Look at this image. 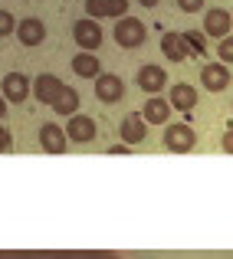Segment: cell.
<instances>
[{
  "mask_svg": "<svg viewBox=\"0 0 233 259\" xmlns=\"http://www.w3.org/2000/svg\"><path fill=\"white\" fill-rule=\"evenodd\" d=\"M148 121L141 118V112H128L125 118H122V128H119V135H122V141L125 145H141L145 141V135H148Z\"/></svg>",
  "mask_w": 233,
  "mask_h": 259,
  "instance_id": "obj_12",
  "label": "cell"
},
{
  "mask_svg": "<svg viewBox=\"0 0 233 259\" xmlns=\"http://www.w3.org/2000/svg\"><path fill=\"white\" fill-rule=\"evenodd\" d=\"M79 102H82L79 92L66 85L63 92H59V99L53 102V112H56V115H66V118H72V115H79Z\"/></svg>",
  "mask_w": 233,
  "mask_h": 259,
  "instance_id": "obj_20",
  "label": "cell"
},
{
  "mask_svg": "<svg viewBox=\"0 0 233 259\" xmlns=\"http://www.w3.org/2000/svg\"><path fill=\"white\" fill-rule=\"evenodd\" d=\"M230 26H233V17L230 10H223V7H210L207 17H204V36H230Z\"/></svg>",
  "mask_w": 233,
  "mask_h": 259,
  "instance_id": "obj_5",
  "label": "cell"
},
{
  "mask_svg": "<svg viewBox=\"0 0 233 259\" xmlns=\"http://www.w3.org/2000/svg\"><path fill=\"white\" fill-rule=\"evenodd\" d=\"M13 148V138H10V132H7L4 125H0V154H7Z\"/></svg>",
  "mask_w": 233,
  "mask_h": 259,
  "instance_id": "obj_25",
  "label": "cell"
},
{
  "mask_svg": "<svg viewBox=\"0 0 233 259\" xmlns=\"http://www.w3.org/2000/svg\"><path fill=\"white\" fill-rule=\"evenodd\" d=\"M184 39H187L190 53H201V56H207V36L197 30H184Z\"/></svg>",
  "mask_w": 233,
  "mask_h": 259,
  "instance_id": "obj_21",
  "label": "cell"
},
{
  "mask_svg": "<svg viewBox=\"0 0 233 259\" xmlns=\"http://www.w3.org/2000/svg\"><path fill=\"white\" fill-rule=\"evenodd\" d=\"M7 105H10V102H7L4 95H0V118H4V115H7Z\"/></svg>",
  "mask_w": 233,
  "mask_h": 259,
  "instance_id": "obj_28",
  "label": "cell"
},
{
  "mask_svg": "<svg viewBox=\"0 0 233 259\" xmlns=\"http://www.w3.org/2000/svg\"><path fill=\"white\" fill-rule=\"evenodd\" d=\"M66 138L76 141V145L92 141V138H95V121L89 118V115H72V118L66 121Z\"/></svg>",
  "mask_w": 233,
  "mask_h": 259,
  "instance_id": "obj_13",
  "label": "cell"
},
{
  "mask_svg": "<svg viewBox=\"0 0 233 259\" xmlns=\"http://www.w3.org/2000/svg\"><path fill=\"white\" fill-rule=\"evenodd\" d=\"M66 145H69V138H66V128L53 125V121H46V125L40 128V148H43L46 154H63Z\"/></svg>",
  "mask_w": 233,
  "mask_h": 259,
  "instance_id": "obj_10",
  "label": "cell"
},
{
  "mask_svg": "<svg viewBox=\"0 0 233 259\" xmlns=\"http://www.w3.org/2000/svg\"><path fill=\"white\" fill-rule=\"evenodd\" d=\"M145 36H148L145 23H141L138 17H132V13L115 23V43H119L122 50H138V46L145 43Z\"/></svg>",
  "mask_w": 233,
  "mask_h": 259,
  "instance_id": "obj_2",
  "label": "cell"
},
{
  "mask_svg": "<svg viewBox=\"0 0 233 259\" xmlns=\"http://www.w3.org/2000/svg\"><path fill=\"white\" fill-rule=\"evenodd\" d=\"M201 82L207 92H223V89L230 85V66L223 63H207L201 69Z\"/></svg>",
  "mask_w": 233,
  "mask_h": 259,
  "instance_id": "obj_11",
  "label": "cell"
},
{
  "mask_svg": "<svg viewBox=\"0 0 233 259\" xmlns=\"http://www.w3.org/2000/svg\"><path fill=\"white\" fill-rule=\"evenodd\" d=\"M217 56H220L223 66H233V36H223L220 46H217Z\"/></svg>",
  "mask_w": 233,
  "mask_h": 259,
  "instance_id": "obj_22",
  "label": "cell"
},
{
  "mask_svg": "<svg viewBox=\"0 0 233 259\" xmlns=\"http://www.w3.org/2000/svg\"><path fill=\"white\" fill-rule=\"evenodd\" d=\"M72 36H76V46H79V50L95 53V50L102 46V26L95 23L92 17L76 20V23H72Z\"/></svg>",
  "mask_w": 233,
  "mask_h": 259,
  "instance_id": "obj_4",
  "label": "cell"
},
{
  "mask_svg": "<svg viewBox=\"0 0 233 259\" xmlns=\"http://www.w3.org/2000/svg\"><path fill=\"white\" fill-rule=\"evenodd\" d=\"M138 4H141V7H148V10H154V7H158V0H138Z\"/></svg>",
  "mask_w": 233,
  "mask_h": 259,
  "instance_id": "obj_29",
  "label": "cell"
},
{
  "mask_svg": "<svg viewBox=\"0 0 233 259\" xmlns=\"http://www.w3.org/2000/svg\"><path fill=\"white\" fill-rule=\"evenodd\" d=\"M17 39L23 46H40L46 39V23L36 17H26L23 23H17Z\"/></svg>",
  "mask_w": 233,
  "mask_h": 259,
  "instance_id": "obj_16",
  "label": "cell"
},
{
  "mask_svg": "<svg viewBox=\"0 0 233 259\" xmlns=\"http://www.w3.org/2000/svg\"><path fill=\"white\" fill-rule=\"evenodd\" d=\"M138 85L145 89L148 95H158L164 85H168V72H164L161 66L148 63V66H141V69H138Z\"/></svg>",
  "mask_w": 233,
  "mask_h": 259,
  "instance_id": "obj_15",
  "label": "cell"
},
{
  "mask_svg": "<svg viewBox=\"0 0 233 259\" xmlns=\"http://www.w3.org/2000/svg\"><path fill=\"white\" fill-rule=\"evenodd\" d=\"M72 72H76V76H82V79H99L102 76V63H99V56H95V53H76V56H72Z\"/></svg>",
  "mask_w": 233,
  "mask_h": 259,
  "instance_id": "obj_19",
  "label": "cell"
},
{
  "mask_svg": "<svg viewBox=\"0 0 233 259\" xmlns=\"http://www.w3.org/2000/svg\"><path fill=\"white\" fill-rule=\"evenodd\" d=\"M141 118H145L148 125H168V118H171V102L161 99V95H148L145 108H141Z\"/></svg>",
  "mask_w": 233,
  "mask_h": 259,
  "instance_id": "obj_14",
  "label": "cell"
},
{
  "mask_svg": "<svg viewBox=\"0 0 233 259\" xmlns=\"http://www.w3.org/2000/svg\"><path fill=\"white\" fill-rule=\"evenodd\" d=\"M128 148H132V145H125V141H122V145H112L105 154H128Z\"/></svg>",
  "mask_w": 233,
  "mask_h": 259,
  "instance_id": "obj_27",
  "label": "cell"
},
{
  "mask_svg": "<svg viewBox=\"0 0 233 259\" xmlns=\"http://www.w3.org/2000/svg\"><path fill=\"white\" fill-rule=\"evenodd\" d=\"M10 33H17V20H13V13L0 10V36H10Z\"/></svg>",
  "mask_w": 233,
  "mask_h": 259,
  "instance_id": "obj_23",
  "label": "cell"
},
{
  "mask_svg": "<svg viewBox=\"0 0 233 259\" xmlns=\"http://www.w3.org/2000/svg\"><path fill=\"white\" fill-rule=\"evenodd\" d=\"M122 95H125V82H122L119 76H112V72H102V76L95 79V99H99V102L115 105V102H122Z\"/></svg>",
  "mask_w": 233,
  "mask_h": 259,
  "instance_id": "obj_7",
  "label": "cell"
},
{
  "mask_svg": "<svg viewBox=\"0 0 233 259\" xmlns=\"http://www.w3.org/2000/svg\"><path fill=\"white\" fill-rule=\"evenodd\" d=\"M63 79L53 76V72H43V76H36V82H33V95H36V102H43V105H53V102L59 99V92H63Z\"/></svg>",
  "mask_w": 233,
  "mask_h": 259,
  "instance_id": "obj_9",
  "label": "cell"
},
{
  "mask_svg": "<svg viewBox=\"0 0 233 259\" xmlns=\"http://www.w3.org/2000/svg\"><path fill=\"white\" fill-rule=\"evenodd\" d=\"M168 102H171V108H177V112H190V108L197 105V89L187 85V82H177V85H171Z\"/></svg>",
  "mask_w": 233,
  "mask_h": 259,
  "instance_id": "obj_18",
  "label": "cell"
},
{
  "mask_svg": "<svg viewBox=\"0 0 233 259\" xmlns=\"http://www.w3.org/2000/svg\"><path fill=\"white\" fill-rule=\"evenodd\" d=\"M194 145H197V135H194V128H190V125L174 121V125L164 128V148H168L171 154H187Z\"/></svg>",
  "mask_w": 233,
  "mask_h": 259,
  "instance_id": "obj_3",
  "label": "cell"
},
{
  "mask_svg": "<svg viewBox=\"0 0 233 259\" xmlns=\"http://www.w3.org/2000/svg\"><path fill=\"white\" fill-rule=\"evenodd\" d=\"M220 148H223L227 154H233V125L227 128V132H223V138H220Z\"/></svg>",
  "mask_w": 233,
  "mask_h": 259,
  "instance_id": "obj_26",
  "label": "cell"
},
{
  "mask_svg": "<svg viewBox=\"0 0 233 259\" xmlns=\"http://www.w3.org/2000/svg\"><path fill=\"white\" fill-rule=\"evenodd\" d=\"M0 95H4L7 102H17V105H23L26 95H30V79H26L23 72H7L4 82H0Z\"/></svg>",
  "mask_w": 233,
  "mask_h": 259,
  "instance_id": "obj_6",
  "label": "cell"
},
{
  "mask_svg": "<svg viewBox=\"0 0 233 259\" xmlns=\"http://www.w3.org/2000/svg\"><path fill=\"white\" fill-rule=\"evenodd\" d=\"M86 13L92 20H99V17L122 20V17H128V0H86Z\"/></svg>",
  "mask_w": 233,
  "mask_h": 259,
  "instance_id": "obj_8",
  "label": "cell"
},
{
  "mask_svg": "<svg viewBox=\"0 0 233 259\" xmlns=\"http://www.w3.org/2000/svg\"><path fill=\"white\" fill-rule=\"evenodd\" d=\"M0 259H122L108 249H0Z\"/></svg>",
  "mask_w": 233,
  "mask_h": 259,
  "instance_id": "obj_1",
  "label": "cell"
},
{
  "mask_svg": "<svg viewBox=\"0 0 233 259\" xmlns=\"http://www.w3.org/2000/svg\"><path fill=\"white\" fill-rule=\"evenodd\" d=\"M177 10H184V13H197V10H204V0H177Z\"/></svg>",
  "mask_w": 233,
  "mask_h": 259,
  "instance_id": "obj_24",
  "label": "cell"
},
{
  "mask_svg": "<svg viewBox=\"0 0 233 259\" xmlns=\"http://www.w3.org/2000/svg\"><path fill=\"white\" fill-rule=\"evenodd\" d=\"M161 53L171 59V63H184L190 56V46L184 39V33H164L161 36Z\"/></svg>",
  "mask_w": 233,
  "mask_h": 259,
  "instance_id": "obj_17",
  "label": "cell"
}]
</instances>
